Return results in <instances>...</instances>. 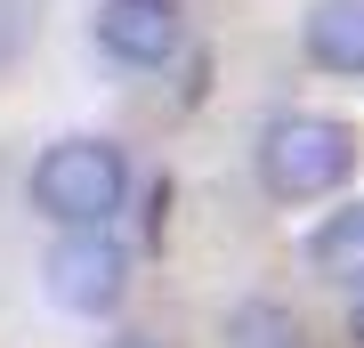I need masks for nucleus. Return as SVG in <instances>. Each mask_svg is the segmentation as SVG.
Here are the masks:
<instances>
[{"instance_id":"5","label":"nucleus","mask_w":364,"mask_h":348,"mask_svg":"<svg viewBox=\"0 0 364 348\" xmlns=\"http://www.w3.org/2000/svg\"><path fill=\"white\" fill-rule=\"evenodd\" d=\"M299 41H308V57L324 65V73L364 81V0H316V9L299 16Z\"/></svg>"},{"instance_id":"6","label":"nucleus","mask_w":364,"mask_h":348,"mask_svg":"<svg viewBox=\"0 0 364 348\" xmlns=\"http://www.w3.org/2000/svg\"><path fill=\"white\" fill-rule=\"evenodd\" d=\"M227 348H308L291 308H275V300H243V308H227Z\"/></svg>"},{"instance_id":"4","label":"nucleus","mask_w":364,"mask_h":348,"mask_svg":"<svg viewBox=\"0 0 364 348\" xmlns=\"http://www.w3.org/2000/svg\"><path fill=\"white\" fill-rule=\"evenodd\" d=\"M97 49L105 57H114V65H138V73H146V65H170V57H178V0H105V9H97Z\"/></svg>"},{"instance_id":"8","label":"nucleus","mask_w":364,"mask_h":348,"mask_svg":"<svg viewBox=\"0 0 364 348\" xmlns=\"http://www.w3.org/2000/svg\"><path fill=\"white\" fill-rule=\"evenodd\" d=\"M25 41H33V0H0V73L25 57Z\"/></svg>"},{"instance_id":"7","label":"nucleus","mask_w":364,"mask_h":348,"mask_svg":"<svg viewBox=\"0 0 364 348\" xmlns=\"http://www.w3.org/2000/svg\"><path fill=\"white\" fill-rule=\"evenodd\" d=\"M308 259H316L324 275H364V194L308 235Z\"/></svg>"},{"instance_id":"10","label":"nucleus","mask_w":364,"mask_h":348,"mask_svg":"<svg viewBox=\"0 0 364 348\" xmlns=\"http://www.w3.org/2000/svg\"><path fill=\"white\" fill-rule=\"evenodd\" d=\"M114 348H146V340H114Z\"/></svg>"},{"instance_id":"9","label":"nucleus","mask_w":364,"mask_h":348,"mask_svg":"<svg viewBox=\"0 0 364 348\" xmlns=\"http://www.w3.org/2000/svg\"><path fill=\"white\" fill-rule=\"evenodd\" d=\"M348 340L364 348V300H356V308H348Z\"/></svg>"},{"instance_id":"3","label":"nucleus","mask_w":364,"mask_h":348,"mask_svg":"<svg viewBox=\"0 0 364 348\" xmlns=\"http://www.w3.org/2000/svg\"><path fill=\"white\" fill-rule=\"evenodd\" d=\"M41 284H49V300L65 316H114L122 292H130V251L105 227H65L57 251L41 259Z\"/></svg>"},{"instance_id":"2","label":"nucleus","mask_w":364,"mask_h":348,"mask_svg":"<svg viewBox=\"0 0 364 348\" xmlns=\"http://www.w3.org/2000/svg\"><path fill=\"white\" fill-rule=\"evenodd\" d=\"M130 194V162L114 138H57L33 162V211L57 227H105Z\"/></svg>"},{"instance_id":"1","label":"nucleus","mask_w":364,"mask_h":348,"mask_svg":"<svg viewBox=\"0 0 364 348\" xmlns=\"http://www.w3.org/2000/svg\"><path fill=\"white\" fill-rule=\"evenodd\" d=\"M364 138L340 114H275L259 130V186L275 203H316V194L348 186Z\"/></svg>"}]
</instances>
